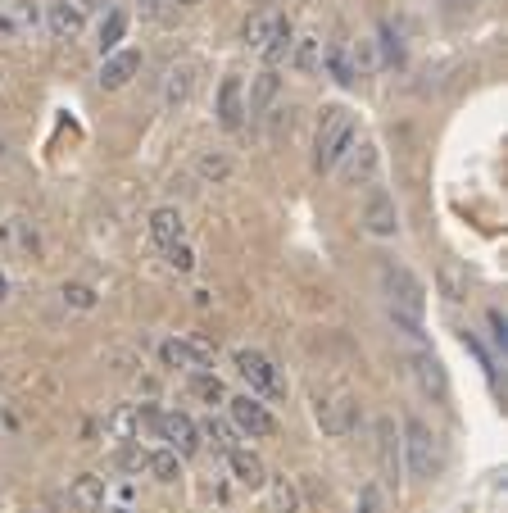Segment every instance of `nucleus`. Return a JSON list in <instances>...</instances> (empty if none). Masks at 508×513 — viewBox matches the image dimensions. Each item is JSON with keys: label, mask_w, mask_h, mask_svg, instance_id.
<instances>
[{"label": "nucleus", "mask_w": 508, "mask_h": 513, "mask_svg": "<svg viewBox=\"0 0 508 513\" xmlns=\"http://www.w3.org/2000/svg\"><path fill=\"white\" fill-rule=\"evenodd\" d=\"M127 37V14L123 10H109L105 23H100V55H109V50H118V41Z\"/></svg>", "instance_id": "obj_28"}, {"label": "nucleus", "mask_w": 508, "mask_h": 513, "mask_svg": "<svg viewBox=\"0 0 508 513\" xmlns=\"http://www.w3.org/2000/svg\"><path fill=\"white\" fill-rule=\"evenodd\" d=\"M141 10H146L150 19H159V23H173L177 10H182V0H141Z\"/></svg>", "instance_id": "obj_33"}, {"label": "nucleus", "mask_w": 508, "mask_h": 513, "mask_svg": "<svg viewBox=\"0 0 508 513\" xmlns=\"http://www.w3.org/2000/svg\"><path fill=\"white\" fill-rule=\"evenodd\" d=\"M105 513H132V509H105Z\"/></svg>", "instance_id": "obj_43"}, {"label": "nucleus", "mask_w": 508, "mask_h": 513, "mask_svg": "<svg viewBox=\"0 0 508 513\" xmlns=\"http://www.w3.org/2000/svg\"><path fill=\"white\" fill-rule=\"evenodd\" d=\"M363 227H368L372 237H395L400 232V209H395V200L386 191H368V200H363Z\"/></svg>", "instance_id": "obj_11"}, {"label": "nucleus", "mask_w": 508, "mask_h": 513, "mask_svg": "<svg viewBox=\"0 0 508 513\" xmlns=\"http://www.w3.org/2000/svg\"><path fill=\"white\" fill-rule=\"evenodd\" d=\"M282 28H291V19H286L282 10H259V14H250V23H245V41H250L254 50H264Z\"/></svg>", "instance_id": "obj_18"}, {"label": "nucleus", "mask_w": 508, "mask_h": 513, "mask_svg": "<svg viewBox=\"0 0 508 513\" xmlns=\"http://www.w3.org/2000/svg\"><path fill=\"white\" fill-rule=\"evenodd\" d=\"M273 504H277V513H300V491H295V482L277 477L273 482Z\"/></svg>", "instance_id": "obj_32"}, {"label": "nucleus", "mask_w": 508, "mask_h": 513, "mask_svg": "<svg viewBox=\"0 0 508 513\" xmlns=\"http://www.w3.org/2000/svg\"><path fill=\"white\" fill-rule=\"evenodd\" d=\"M141 73V55L137 50H114V55H105V64H100V87L105 91H123L127 82Z\"/></svg>", "instance_id": "obj_14"}, {"label": "nucleus", "mask_w": 508, "mask_h": 513, "mask_svg": "<svg viewBox=\"0 0 508 513\" xmlns=\"http://www.w3.org/2000/svg\"><path fill=\"white\" fill-rule=\"evenodd\" d=\"M291 41H295V32H291V28H282V32H277L273 41H268L264 50H259V55H264V64H268V69H277V64H286V55H291Z\"/></svg>", "instance_id": "obj_30"}, {"label": "nucleus", "mask_w": 508, "mask_h": 513, "mask_svg": "<svg viewBox=\"0 0 508 513\" xmlns=\"http://www.w3.org/2000/svg\"><path fill=\"white\" fill-rule=\"evenodd\" d=\"M440 5H450V10H472L477 0H440Z\"/></svg>", "instance_id": "obj_39"}, {"label": "nucleus", "mask_w": 508, "mask_h": 513, "mask_svg": "<svg viewBox=\"0 0 508 513\" xmlns=\"http://www.w3.org/2000/svg\"><path fill=\"white\" fill-rule=\"evenodd\" d=\"M354 513H381V486L368 482L359 491V500H354Z\"/></svg>", "instance_id": "obj_35"}, {"label": "nucleus", "mask_w": 508, "mask_h": 513, "mask_svg": "<svg viewBox=\"0 0 508 513\" xmlns=\"http://www.w3.org/2000/svg\"><path fill=\"white\" fill-rule=\"evenodd\" d=\"M0 82H5V73H0Z\"/></svg>", "instance_id": "obj_44"}, {"label": "nucleus", "mask_w": 508, "mask_h": 513, "mask_svg": "<svg viewBox=\"0 0 508 513\" xmlns=\"http://www.w3.org/2000/svg\"><path fill=\"white\" fill-rule=\"evenodd\" d=\"M386 296H391V309H404V314L422 318V305H427V291H422V282L409 273V268H400V264L386 268Z\"/></svg>", "instance_id": "obj_7"}, {"label": "nucleus", "mask_w": 508, "mask_h": 513, "mask_svg": "<svg viewBox=\"0 0 508 513\" xmlns=\"http://www.w3.org/2000/svg\"><path fill=\"white\" fill-rule=\"evenodd\" d=\"M232 364H236V373H241V382L250 386V395H268V400H282L286 395L282 373L273 368L268 355H259V350H236Z\"/></svg>", "instance_id": "obj_3"}, {"label": "nucleus", "mask_w": 508, "mask_h": 513, "mask_svg": "<svg viewBox=\"0 0 508 513\" xmlns=\"http://www.w3.org/2000/svg\"><path fill=\"white\" fill-rule=\"evenodd\" d=\"M159 359H164L168 368L200 373V368L214 364V346H209V341H164V346H159Z\"/></svg>", "instance_id": "obj_10"}, {"label": "nucleus", "mask_w": 508, "mask_h": 513, "mask_svg": "<svg viewBox=\"0 0 508 513\" xmlns=\"http://www.w3.org/2000/svg\"><path fill=\"white\" fill-rule=\"evenodd\" d=\"M227 468H232V477H236L241 486H250V491H264V486H268V468H264V459H259L254 450H245V445H241V450L227 454Z\"/></svg>", "instance_id": "obj_17"}, {"label": "nucleus", "mask_w": 508, "mask_h": 513, "mask_svg": "<svg viewBox=\"0 0 508 513\" xmlns=\"http://www.w3.org/2000/svg\"><path fill=\"white\" fill-rule=\"evenodd\" d=\"M336 168H341L345 187H372V182H377V173H381V150L372 146V141H354Z\"/></svg>", "instance_id": "obj_5"}, {"label": "nucleus", "mask_w": 508, "mask_h": 513, "mask_svg": "<svg viewBox=\"0 0 508 513\" xmlns=\"http://www.w3.org/2000/svg\"><path fill=\"white\" fill-rule=\"evenodd\" d=\"M391 323L400 327L404 336H413V341H422V318H413V314H404V309H391Z\"/></svg>", "instance_id": "obj_37"}, {"label": "nucleus", "mask_w": 508, "mask_h": 513, "mask_svg": "<svg viewBox=\"0 0 508 513\" xmlns=\"http://www.w3.org/2000/svg\"><path fill=\"white\" fill-rule=\"evenodd\" d=\"M78 5H82V10H105L109 0H78Z\"/></svg>", "instance_id": "obj_40"}, {"label": "nucleus", "mask_w": 508, "mask_h": 513, "mask_svg": "<svg viewBox=\"0 0 508 513\" xmlns=\"http://www.w3.org/2000/svg\"><path fill=\"white\" fill-rule=\"evenodd\" d=\"M227 414H232V427L250 441H268L277 432V418L268 414V405H259V395H232L227 400Z\"/></svg>", "instance_id": "obj_4"}, {"label": "nucleus", "mask_w": 508, "mask_h": 513, "mask_svg": "<svg viewBox=\"0 0 508 513\" xmlns=\"http://www.w3.org/2000/svg\"><path fill=\"white\" fill-rule=\"evenodd\" d=\"M486 318H490V341L504 350V346H508V323H504V314H499V309H490Z\"/></svg>", "instance_id": "obj_38"}, {"label": "nucleus", "mask_w": 508, "mask_h": 513, "mask_svg": "<svg viewBox=\"0 0 508 513\" xmlns=\"http://www.w3.org/2000/svg\"><path fill=\"white\" fill-rule=\"evenodd\" d=\"M400 450H404V464H409L413 477H431L440 468V445L436 432H431L422 418H404V432H400Z\"/></svg>", "instance_id": "obj_2"}, {"label": "nucleus", "mask_w": 508, "mask_h": 513, "mask_svg": "<svg viewBox=\"0 0 508 513\" xmlns=\"http://www.w3.org/2000/svg\"><path fill=\"white\" fill-rule=\"evenodd\" d=\"M69 500H73V509H82V513H96V509H105V477H96V473H82L78 482L69 486Z\"/></svg>", "instance_id": "obj_20"}, {"label": "nucleus", "mask_w": 508, "mask_h": 513, "mask_svg": "<svg viewBox=\"0 0 508 513\" xmlns=\"http://www.w3.org/2000/svg\"><path fill=\"white\" fill-rule=\"evenodd\" d=\"M168 264H173L177 273H191V268H196V255H191L186 241H177V246H168Z\"/></svg>", "instance_id": "obj_36"}, {"label": "nucleus", "mask_w": 508, "mask_h": 513, "mask_svg": "<svg viewBox=\"0 0 508 513\" xmlns=\"http://www.w3.org/2000/svg\"><path fill=\"white\" fill-rule=\"evenodd\" d=\"M413 377H418V386L431 395V400H450V377H445V364H440L431 350H418V355H413Z\"/></svg>", "instance_id": "obj_15"}, {"label": "nucleus", "mask_w": 508, "mask_h": 513, "mask_svg": "<svg viewBox=\"0 0 508 513\" xmlns=\"http://www.w3.org/2000/svg\"><path fill=\"white\" fill-rule=\"evenodd\" d=\"M0 32H14V23H10V19H5V14H0Z\"/></svg>", "instance_id": "obj_41"}, {"label": "nucleus", "mask_w": 508, "mask_h": 513, "mask_svg": "<svg viewBox=\"0 0 508 513\" xmlns=\"http://www.w3.org/2000/svg\"><path fill=\"white\" fill-rule=\"evenodd\" d=\"M155 432L168 441V450L177 454V459H191V454H200V427H196V418L191 414H159V423H155Z\"/></svg>", "instance_id": "obj_6"}, {"label": "nucleus", "mask_w": 508, "mask_h": 513, "mask_svg": "<svg viewBox=\"0 0 508 513\" xmlns=\"http://www.w3.org/2000/svg\"><path fill=\"white\" fill-rule=\"evenodd\" d=\"M323 64H327V69H332V78L341 82V87H350V82H359V73H354V60H350V50H345V46L323 50Z\"/></svg>", "instance_id": "obj_27"}, {"label": "nucleus", "mask_w": 508, "mask_h": 513, "mask_svg": "<svg viewBox=\"0 0 508 513\" xmlns=\"http://www.w3.org/2000/svg\"><path fill=\"white\" fill-rule=\"evenodd\" d=\"M59 296H64V305L82 309V314H87V309H96V291H91L87 282H64V291H59Z\"/></svg>", "instance_id": "obj_31"}, {"label": "nucleus", "mask_w": 508, "mask_h": 513, "mask_svg": "<svg viewBox=\"0 0 508 513\" xmlns=\"http://www.w3.org/2000/svg\"><path fill=\"white\" fill-rule=\"evenodd\" d=\"M200 436H209V441H214V450H223V454L241 450V432H236L232 423H223V418H214V414L205 418V427H200Z\"/></svg>", "instance_id": "obj_24"}, {"label": "nucleus", "mask_w": 508, "mask_h": 513, "mask_svg": "<svg viewBox=\"0 0 508 513\" xmlns=\"http://www.w3.org/2000/svg\"><path fill=\"white\" fill-rule=\"evenodd\" d=\"M359 141V132H354V119L345 105H327L323 114H318V141H313V168L318 173H332L336 164L345 159V150Z\"/></svg>", "instance_id": "obj_1"}, {"label": "nucleus", "mask_w": 508, "mask_h": 513, "mask_svg": "<svg viewBox=\"0 0 508 513\" xmlns=\"http://www.w3.org/2000/svg\"><path fill=\"white\" fill-rule=\"evenodd\" d=\"M186 391L196 395V400H205V405H227V386H223V377H214L209 368H200V373L186 377Z\"/></svg>", "instance_id": "obj_22"}, {"label": "nucleus", "mask_w": 508, "mask_h": 513, "mask_svg": "<svg viewBox=\"0 0 508 513\" xmlns=\"http://www.w3.org/2000/svg\"><path fill=\"white\" fill-rule=\"evenodd\" d=\"M146 468H150V477H155V482H164V486H173L177 477H182V459H177L173 450H155V454H146Z\"/></svg>", "instance_id": "obj_26"}, {"label": "nucleus", "mask_w": 508, "mask_h": 513, "mask_svg": "<svg viewBox=\"0 0 508 513\" xmlns=\"http://www.w3.org/2000/svg\"><path fill=\"white\" fill-rule=\"evenodd\" d=\"M377 459H381V482L400 486V468H404V450H400V432H395V418H377Z\"/></svg>", "instance_id": "obj_8"}, {"label": "nucleus", "mask_w": 508, "mask_h": 513, "mask_svg": "<svg viewBox=\"0 0 508 513\" xmlns=\"http://www.w3.org/2000/svg\"><path fill=\"white\" fill-rule=\"evenodd\" d=\"M277 91H282V78H277V69H264L259 78H254V87H250V105H245V114H250V119H264L268 105L277 100Z\"/></svg>", "instance_id": "obj_21"}, {"label": "nucleus", "mask_w": 508, "mask_h": 513, "mask_svg": "<svg viewBox=\"0 0 508 513\" xmlns=\"http://www.w3.org/2000/svg\"><path fill=\"white\" fill-rule=\"evenodd\" d=\"M0 150H5V146H0Z\"/></svg>", "instance_id": "obj_45"}, {"label": "nucleus", "mask_w": 508, "mask_h": 513, "mask_svg": "<svg viewBox=\"0 0 508 513\" xmlns=\"http://www.w3.org/2000/svg\"><path fill=\"white\" fill-rule=\"evenodd\" d=\"M218 123H223L227 132H236L245 123V82L236 78H223V87H218Z\"/></svg>", "instance_id": "obj_16"}, {"label": "nucleus", "mask_w": 508, "mask_h": 513, "mask_svg": "<svg viewBox=\"0 0 508 513\" xmlns=\"http://www.w3.org/2000/svg\"><path fill=\"white\" fill-rule=\"evenodd\" d=\"M46 23L59 41H73L82 28H87V10H82L78 0H50L46 5Z\"/></svg>", "instance_id": "obj_13"}, {"label": "nucleus", "mask_w": 508, "mask_h": 513, "mask_svg": "<svg viewBox=\"0 0 508 513\" xmlns=\"http://www.w3.org/2000/svg\"><path fill=\"white\" fill-rule=\"evenodd\" d=\"M196 173L205 182H227V178H232V155H223V150H200Z\"/></svg>", "instance_id": "obj_25"}, {"label": "nucleus", "mask_w": 508, "mask_h": 513, "mask_svg": "<svg viewBox=\"0 0 508 513\" xmlns=\"http://www.w3.org/2000/svg\"><path fill=\"white\" fill-rule=\"evenodd\" d=\"M137 427H141L137 409H132V405H123V409H114V414H109L105 432H109V436H118V441H132V432H137Z\"/></svg>", "instance_id": "obj_29"}, {"label": "nucleus", "mask_w": 508, "mask_h": 513, "mask_svg": "<svg viewBox=\"0 0 508 513\" xmlns=\"http://www.w3.org/2000/svg\"><path fill=\"white\" fill-rule=\"evenodd\" d=\"M150 237H155V246H177L182 241V214L177 209H155L150 214Z\"/></svg>", "instance_id": "obj_23"}, {"label": "nucleus", "mask_w": 508, "mask_h": 513, "mask_svg": "<svg viewBox=\"0 0 508 513\" xmlns=\"http://www.w3.org/2000/svg\"><path fill=\"white\" fill-rule=\"evenodd\" d=\"M381 50H386V64H404L400 32H391V23H381Z\"/></svg>", "instance_id": "obj_34"}, {"label": "nucleus", "mask_w": 508, "mask_h": 513, "mask_svg": "<svg viewBox=\"0 0 508 513\" xmlns=\"http://www.w3.org/2000/svg\"><path fill=\"white\" fill-rule=\"evenodd\" d=\"M196 73L200 69L191 60L168 64V73H164V109L168 114H177V109L191 105V96H196Z\"/></svg>", "instance_id": "obj_9"}, {"label": "nucleus", "mask_w": 508, "mask_h": 513, "mask_svg": "<svg viewBox=\"0 0 508 513\" xmlns=\"http://www.w3.org/2000/svg\"><path fill=\"white\" fill-rule=\"evenodd\" d=\"M286 64H291L295 73H318V69H323V37H318V32H304V37H295Z\"/></svg>", "instance_id": "obj_19"}, {"label": "nucleus", "mask_w": 508, "mask_h": 513, "mask_svg": "<svg viewBox=\"0 0 508 513\" xmlns=\"http://www.w3.org/2000/svg\"><path fill=\"white\" fill-rule=\"evenodd\" d=\"M5 291H10V282H5V277H0V300H5Z\"/></svg>", "instance_id": "obj_42"}, {"label": "nucleus", "mask_w": 508, "mask_h": 513, "mask_svg": "<svg viewBox=\"0 0 508 513\" xmlns=\"http://www.w3.org/2000/svg\"><path fill=\"white\" fill-rule=\"evenodd\" d=\"M318 427L327 436H350L359 427V400L354 395H336V400L318 405Z\"/></svg>", "instance_id": "obj_12"}]
</instances>
